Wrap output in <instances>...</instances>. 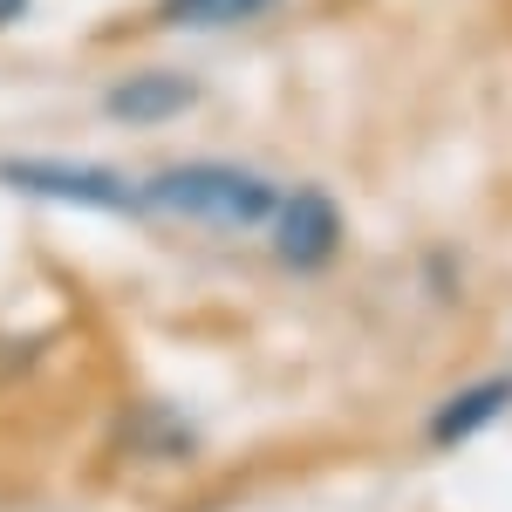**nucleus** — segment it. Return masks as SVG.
<instances>
[{
	"label": "nucleus",
	"mask_w": 512,
	"mask_h": 512,
	"mask_svg": "<svg viewBox=\"0 0 512 512\" xmlns=\"http://www.w3.org/2000/svg\"><path fill=\"white\" fill-rule=\"evenodd\" d=\"M96 110L117 130H164V123L198 110V76H185V69H130L96 96Z\"/></svg>",
	"instance_id": "4"
},
{
	"label": "nucleus",
	"mask_w": 512,
	"mask_h": 512,
	"mask_svg": "<svg viewBox=\"0 0 512 512\" xmlns=\"http://www.w3.org/2000/svg\"><path fill=\"white\" fill-rule=\"evenodd\" d=\"M280 7L287 0H151V21L178 28V35H233V28H253Z\"/></svg>",
	"instance_id": "5"
},
{
	"label": "nucleus",
	"mask_w": 512,
	"mask_h": 512,
	"mask_svg": "<svg viewBox=\"0 0 512 512\" xmlns=\"http://www.w3.org/2000/svg\"><path fill=\"white\" fill-rule=\"evenodd\" d=\"M28 14H35V0H0V35H7V28H21Z\"/></svg>",
	"instance_id": "7"
},
{
	"label": "nucleus",
	"mask_w": 512,
	"mask_h": 512,
	"mask_svg": "<svg viewBox=\"0 0 512 512\" xmlns=\"http://www.w3.org/2000/svg\"><path fill=\"white\" fill-rule=\"evenodd\" d=\"M0 185L28 205H76V212H144L137 185L110 171V164H89V158H0Z\"/></svg>",
	"instance_id": "2"
},
{
	"label": "nucleus",
	"mask_w": 512,
	"mask_h": 512,
	"mask_svg": "<svg viewBox=\"0 0 512 512\" xmlns=\"http://www.w3.org/2000/svg\"><path fill=\"white\" fill-rule=\"evenodd\" d=\"M144 212H164V219H185V226H205V233H260L267 212H274L280 185L253 164H226V158H185L151 171L144 185Z\"/></svg>",
	"instance_id": "1"
},
{
	"label": "nucleus",
	"mask_w": 512,
	"mask_h": 512,
	"mask_svg": "<svg viewBox=\"0 0 512 512\" xmlns=\"http://www.w3.org/2000/svg\"><path fill=\"white\" fill-rule=\"evenodd\" d=\"M512 410V376H492V383H472V390H458L444 410L431 417V444H465V437H478L485 424H499Z\"/></svg>",
	"instance_id": "6"
},
{
	"label": "nucleus",
	"mask_w": 512,
	"mask_h": 512,
	"mask_svg": "<svg viewBox=\"0 0 512 512\" xmlns=\"http://www.w3.org/2000/svg\"><path fill=\"white\" fill-rule=\"evenodd\" d=\"M267 253H274L280 274H321V267H335V253H342V205L335 192H321V185H294V192L274 198V212H267Z\"/></svg>",
	"instance_id": "3"
}]
</instances>
